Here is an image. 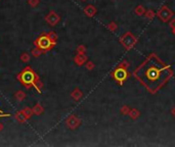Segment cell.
I'll return each mask as SVG.
<instances>
[{"instance_id": "3957f363", "label": "cell", "mask_w": 175, "mask_h": 147, "mask_svg": "<svg viewBox=\"0 0 175 147\" xmlns=\"http://www.w3.org/2000/svg\"><path fill=\"white\" fill-rule=\"evenodd\" d=\"M51 44H52L51 40L49 39L48 37H46V36H42V37H40V39L38 40L39 47H40L41 49H43V50L49 49L51 47Z\"/></svg>"}, {"instance_id": "7a4b0ae2", "label": "cell", "mask_w": 175, "mask_h": 147, "mask_svg": "<svg viewBox=\"0 0 175 147\" xmlns=\"http://www.w3.org/2000/svg\"><path fill=\"white\" fill-rule=\"evenodd\" d=\"M22 81L24 84L26 85H31L35 81V74L32 71H26L22 74Z\"/></svg>"}, {"instance_id": "277c9868", "label": "cell", "mask_w": 175, "mask_h": 147, "mask_svg": "<svg viewBox=\"0 0 175 147\" xmlns=\"http://www.w3.org/2000/svg\"><path fill=\"white\" fill-rule=\"evenodd\" d=\"M126 77H127V74H126V72H125L124 70L119 69V70H117V71H116L115 78L118 81H124L125 79H126Z\"/></svg>"}, {"instance_id": "6da1fadb", "label": "cell", "mask_w": 175, "mask_h": 147, "mask_svg": "<svg viewBox=\"0 0 175 147\" xmlns=\"http://www.w3.org/2000/svg\"><path fill=\"white\" fill-rule=\"evenodd\" d=\"M138 80L150 91L155 92L170 77L169 67L155 57H150L136 71Z\"/></svg>"}]
</instances>
